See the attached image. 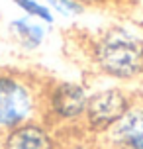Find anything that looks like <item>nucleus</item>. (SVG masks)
I'll list each match as a JSON object with an SVG mask.
<instances>
[{
  "instance_id": "nucleus-1",
  "label": "nucleus",
  "mask_w": 143,
  "mask_h": 149,
  "mask_svg": "<svg viewBox=\"0 0 143 149\" xmlns=\"http://www.w3.org/2000/svg\"><path fill=\"white\" fill-rule=\"evenodd\" d=\"M94 73L116 84L143 81V37L124 26L100 30L86 47Z\"/></svg>"
},
{
  "instance_id": "nucleus-2",
  "label": "nucleus",
  "mask_w": 143,
  "mask_h": 149,
  "mask_svg": "<svg viewBox=\"0 0 143 149\" xmlns=\"http://www.w3.org/2000/svg\"><path fill=\"white\" fill-rule=\"evenodd\" d=\"M45 81L26 71L0 69V132L33 120H41V98Z\"/></svg>"
},
{
  "instance_id": "nucleus-3",
  "label": "nucleus",
  "mask_w": 143,
  "mask_h": 149,
  "mask_svg": "<svg viewBox=\"0 0 143 149\" xmlns=\"http://www.w3.org/2000/svg\"><path fill=\"white\" fill-rule=\"evenodd\" d=\"M90 88L81 81H45L41 120L59 135L81 132Z\"/></svg>"
},
{
  "instance_id": "nucleus-4",
  "label": "nucleus",
  "mask_w": 143,
  "mask_h": 149,
  "mask_svg": "<svg viewBox=\"0 0 143 149\" xmlns=\"http://www.w3.org/2000/svg\"><path fill=\"white\" fill-rule=\"evenodd\" d=\"M137 92L116 82L90 90L81 132L90 137L102 139L108 134V130L126 114Z\"/></svg>"
},
{
  "instance_id": "nucleus-5",
  "label": "nucleus",
  "mask_w": 143,
  "mask_h": 149,
  "mask_svg": "<svg viewBox=\"0 0 143 149\" xmlns=\"http://www.w3.org/2000/svg\"><path fill=\"white\" fill-rule=\"evenodd\" d=\"M106 149H143V94H137L126 114L102 137Z\"/></svg>"
},
{
  "instance_id": "nucleus-6",
  "label": "nucleus",
  "mask_w": 143,
  "mask_h": 149,
  "mask_svg": "<svg viewBox=\"0 0 143 149\" xmlns=\"http://www.w3.org/2000/svg\"><path fill=\"white\" fill-rule=\"evenodd\" d=\"M59 134L43 120H33L4 134V149H57Z\"/></svg>"
},
{
  "instance_id": "nucleus-7",
  "label": "nucleus",
  "mask_w": 143,
  "mask_h": 149,
  "mask_svg": "<svg viewBox=\"0 0 143 149\" xmlns=\"http://www.w3.org/2000/svg\"><path fill=\"white\" fill-rule=\"evenodd\" d=\"M8 33L24 51H35L45 43L47 26L26 16H18L8 22Z\"/></svg>"
},
{
  "instance_id": "nucleus-8",
  "label": "nucleus",
  "mask_w": 143,
  "mask_h": 149,
  "mask_svg": "<svg viewBox=\"0 0 143 149\" xmlns=\"http://www.w3.org/2000/svg\"><path fill=\"white\" fill-rule=\"evenodd\" d=\"M12 4L26 18L37 20V22L45 24V26H53L55 24V14L51 12V8L47 6L45 2H41V0H12Z\"/></svg>"
},
{
  "instance_id": "nucleus-9",
  "label": "nucleus",
  "mask_w": 143,
  "mask_h": 149,
  "mask_svg": "<svg viewBox=\"0 0 143 149\" xmlns=\"http://www.w3.org/2000/svg\"><path fill=\"white\" fill-rule=\"evenodd\" d=\"M57 149H106L102 139L90 137L84 132H71V134L59 135Z\"/></svg>"
},
{
  "instance_id": "nucleus-10",
  "label": "nucleus",
  "mask_w": 143,
  "mask_h": 149,
  "mask_svg": "<svg viewBox=\"0 0 143 149\" xmlns=\"http://www.w3.org/2000/svg\"><path fill=\"white\" fill-rule=\"evenodd\" d=\"M45 4L51 8L55 16H63V18H78L86 10V6L81 4L78 0H45Z\"/></svg>"
},
{
  "instance_id": "nucleus-11",
  "label": "nucleus",
  "mask_w": 143,
  "mask_h": 149,
  "mask_svg": "<svg viewBox=\"0 0 143 149\" xmlns=\"http://www.w3.org/2000/svg\"><path fill=\"white\" fill-rule=\"evenodd\" d=\"M81 4H84V6H104V4H110V2H116V0H78Z\"/></svg>"
},
{
  "instance_id": "nucleus-12",
  "label": "nucleus",
  "mask_w": 143,
  "mask_h": 149,
  "mask_svg": "<svg viewBox=\"0 0 143 149\" xmlns=\"http://www.w3.org/2000/svg\"><path fill=\"white\" fill-rule=\"evenodd\" d=\"M0 149H4V134L0 132Z\"/></svg>"
}]
</instances>
